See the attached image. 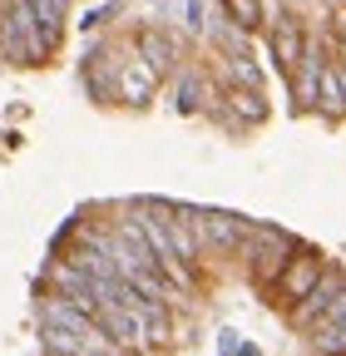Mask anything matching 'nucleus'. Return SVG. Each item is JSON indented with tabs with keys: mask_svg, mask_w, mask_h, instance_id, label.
<instances>
[{
	"mask_svg": "<svg viewBox=\"0 0 346 356\" xmlns=\"http://www.w3.org/2000/svg\"><path fill=\"white\" fill-rule=\"evenodd\" d=\"M327 40H331V35H327ZM331 55H336V60L346 65V44H336V40H331Z\"/></svg>",
	"mask_w": 346,
	"mask_h": 356,
	"instance_id": "nucleus-22",
	"label": "nucleus"
},
{
	"mask_svg": "<svg viewBox=\"0 0 346 356\" xmlns=\"http://www.w3.org/2000/svg\"><path fill=\"white\" fill-rule=\"evenodd\" d=\"M317 114L322 119H346V99H341V70H336V60L322 70V89H317Z\"/></svg>",
	"mask_w": 346,
	"mask_h": 356,
	"instance_id": "nucleus-15",
	"label": "nucleus"
},
{
	"mask_svg": "<svg viewBox=\"0 0 346 356\" xmlns=\"http://www.w3.org/2000/svg\"><path fill=\"white\" fill-rule=\"evenodd\" d=\"M341 287H346V273H336V267H327V277L307 292V297H302L292 312H287V327L292 332H302V337H307L317 322H327L331 317V307H336V297H341Z\"/></svg>",
	"mask_w": 346,
	"mask_h": 356,
	"instance_id": "nucleus-9",
	"label": "nucleus"
},
{
	"mask_svg": "<svg viewBox=\"0 0 346 356\" xmlns=\"http://www.w3.org/2000/svg\"><path fill=\"white\" fill-rule=\"evenodd\" d=\"M297 248H302L297 233L277 228V222H252V233H247V243H242V252H238L247 282H252L257 292H272V282L282 277V267L292 262Z\"/></svg>",
	"mask_w": 346,
	"mask_h": 356,
	"instance_id": "nucleus-1",
	"label": "nucleus"
},
{
	"mask_svg": "<svg viewBox=\"0 0 346 356\" xmlns=\"http://www.w3.org/2000/svg\"><path fill=\"white\" fill-rule=\"evenodd\" d=\"M134 35V50L163 74V79H173L183 65H188V50H183V35L179 30H168V25H154V20H144V25H134L129 30Z\"/></svg>",
	"mask_w": 346,
	"mask_h": 356,
	"instance_id": "nucleus-7",
	"label": "nucleus"
},
{
	"mask_svg": "<svg viewBox=\"0 0 346 356\" xmlns=\"http://www.w3.org/2000/svg\"><path fill=\"white\" fill-rule=\"evenodd\" d=\"M213 74H218L223 84H247V89H267V79H263V65H257L252 55H218V60H213Z\"/></svg>",
	"mask_w": 346,
	"mask_h": 356,
	"instance_id": "nucleus-13",
	"label": "nucleus"
},
{
	"mask_svg": "<svg viewBox=\"0 0 346 356\" xmlns=\"http://www.w3.org/2000/svg\"><path fill=\"white\" fill-rule=\"evenodd\" d=\"M163 89V74L134 50V35H129L124 55H119V74H114V104H129V109H149L154 95Z\"/></svg>",
	"mask_w": 346,
	"mask_h": 356,
	"instance_id": "nucleus-3",
	"label": "nucleus"
},
{
	"mask_svg": "<svg viewBox=\"0 0 346 356\" xmlns=\"http://www.w3.org/2000/svg\"><path fill=\"white\" fill-rule=\"evenodd\" d=\"M238 346H242V332L238 327H223L218 332V356H238Z\"/></svg>",
	"mask_w": 346,
	"mask_h": 356,
	"instance_id": "nucleus-19",
	"label": "nucleus"
},
{
	"mask_svg": "<svg viewBox=\"0 0 346 356\" xmlns=\"http://www.w3.org/2000/svg\"><path fill=\"white\" fill-rule=\"evenodd\" d=\"M218 99H223V79L213 74V65H183L173 74V114L198 119L218 109Z\"/></svg>",
	"mask_w": 346,
	"mask_h": 356,
	"instance_id": "nucleus-6",
	"label": "nucleus"
},
{
	"mask_svg": "<svg viewBox=\"0 0 346 356\" xmlns=\"http://www.w3.org/2000/svg\"><path fill=\"white\" fill-rule=\"evenodd\" d=\"M327 277V257L317 252V248H307V243H302L297 252H292V262L282 267V277L272 282V292H267V302L272 307H282V312H292L302 297H307L317 282Z\"/></svg>",
	"mask_w": 346,
	"mask_h": 356,
	"instance_id": "nucleus-5",
	"label": "nucleus"
},
{
	"mask_svg": "<svg viewBox=\"0 0 346 356\" xmlns=\"http://www.w3.org/2000/svg\"><path fill=\"white\" fill-rule=\"evenodd\" d=\"M327 65H331V40H327V44L312 40L307 60H302V65L292 70V79H287V95H292V109H297V114H317V89H322V70H327Z\"/></svg>",
	"mask_w": 346,
	"mask_h": 356,
	"instance_id": "nucleus-10",
	"label": "nucleus"
},
{
	"mask_svg": "<svg viewBox=\"0 0 346 356\" xmlns=\"http://www.w3.org/2000/svg\"><path fill=\"white\" fill-rule=\"evenodd\" d=\"M327 35H331L336 44H346V6H341V0H336V6H331V20H327Z\"/></svg>",
	"mask_w": 346,
	"mask_h": 356,
	"instance_id": "nucleus-18",
	"label": "nucleus"
},
{
	"mask_svg": "<svg viewBox=\"0 0 346 356\" xmlns=\"http://www.w3.org/2000/svg\"><path fill=\"white\" fill-rule=\"evenodd\" d=\"M183 208H188V222H193L208 257H238L242 252V243L252 233V218L228 213V208H193V203H183Z\"/></svg>",
	"mask_w": 346,
	"mask_h": 356,
	"instance_id": "nucleus-2",
	"label": "nucleus"
},
{
	"mask_svg": "<svg viewBox=\"0 0 346 356\" xmlns=\"http://www.w3.org/2000/svg\"><path fill=\"white\" fill-rule=\"evenodd\" d=\"M6 20H10V0H0V35H6Z\"/></svg>",
	"mask_w": 346,
	"mask_h": 356,
	"instance_id": "nucleus-21",
	"label": "nucleus"
},
{
	"mask_svg": "<svg viewBox=\"0 0 346 356\" xmlns=\"http://www.w3.org/2000/svg\"><path fill=\"white\" fill-rule=\"evenodd\" d=\"M307 50H312V30L302 20V10H277L267 20V55H272L277 74L292 79V70L307 60Z\"/></svg>",
	"mask_w": 346,
	"mask_h": 356,
	"instance_id": "nucleus-4",
	"label": "nucleus"
},
{
	"mask_svg": "<svg viewBox=\"0 0 346 356\" xmlns=\"http://www.w3.org/2000/svg\"><path fill=\"white\" fill-rule=\"evenodd\" d=\"M203 15H208L203 0H183V30H188V35H203V30H208V20H203Z\"/></svg>",
	"mask_w": 346,
	"mask_h": 356,
	"instance_id": "nucleus-17",
	"label": "nucleus"
},
{
	"mask_svg": "<svg viewBox=\"0 0 346 356\" xmlns=\"http://www.w3.org/2000/svg\"><path fill=\"white\" fill-rule=\"evenodd\" d=\"M267 89H247V84H223V99H218V109H213L208 119L213 124H223V129H233V134H247V129H257V124H267Z\"/></svg>",
	"mask_w": 346,
	"mask_h": 356,
	"instance_id": "nucleus-8",
	"label": "nucleus"
},
{
	"mask_svg": "<svg viewBox=\"0 0 346 356\" xmlns=\"http://www.w3.org/2000/svg\"><path fill=\"white\" fill-rule=\"evenodd\" d=\"M218 10L233 20V25H242V30H263L267 25V0H218Z\"/></svg>",
	"mask_w": 346,
	"mask_h": 356,
	"instance_id": "nucleus-16",
	"label": "nucleus"
},
{
	"mask_svg": "<svg viewBox=\"0 0 346 356\" xmlns=\"http://www.w3.org/2000/svg\"><path fill=\"white\" fill-rule=\"evenodd\" d=\"M208 44H213V55H252V30L233 25V20L218 10V20L208 25Z\"/></svg>",
	"mask_w": 346,
	"mask_h": 356,
	"instance_id": "nucleus-12",
	"label": "nucleus"
},
{
	"mask_svg": "<svg viewBox=\"0 0 346 356\" xmlns=\"http://www.w3.org/2000/svg\"><path fill=\"white\" fill-rule=\"evenodd\" d=\"M341 6H346V0H341Z\"/></svg>",
	"mask_w": 346,
	"mask_h": 356,
	"instance_id": "nucleus-24",
	"label": "nucleus"
},
{
	"mask_svg": "<svg viewBox=\"0 0 346 356\" xmlns=\"http://www.w3.org/2000/svg\"><path fill=\"white\" fill-rule=\"evenodd\" d=\"M307 356H346V317H327L307 332Z\"/></svg>",
	"mask_w": 346,
	"mask_h": 356,
	"instance_id": "nucleus-14",
	"label": "nucleus"
},
{
	"mask_svg": "<svg viewBox=\"0 0 346 356\" xmlns=\"http://www.w3.org/2000/svg\"><path fill=\"white\" fill-rule=\"evenodd\" d=\"M238 356H263V346H257V341H242V346H238Z\"/></svg>",
	"mask_w": 346,
	"mask_h": 356,
	"instance_id": "nucleus-20",
	"label": "nucleus"
},
{
	"mask_svg": "<svg viewBox=\"0 0 346 356\" xmlns=\"http://www.w3.org/2000/svg\"><path fill=\"white\" fill-rule=\"evenodd\" d=\"M139 322H144V337L154 351H163L173 341V302H158V297H144L139 302Z\"/></svg>",
	"mask_w": 346,
	"mask_h": 356,
	"instance_id": "nucleus-11",
	"label": "nucleus"
},
{
	"mask_svg": "<svg viewBox=\"0 0 346 356\" xmlns=\"http://www.w3.org/2000/svg\"><path fill=\"white\" fill-rule=\"evenodd\" d=\"M45 356H79V351H60V346H45Z\"/></svg>",
	"mask_w": 346,
	"mask_h": 356,
	"instance_id": "nucleus-23",
	"label": "nucleus"
}]
</instances>
